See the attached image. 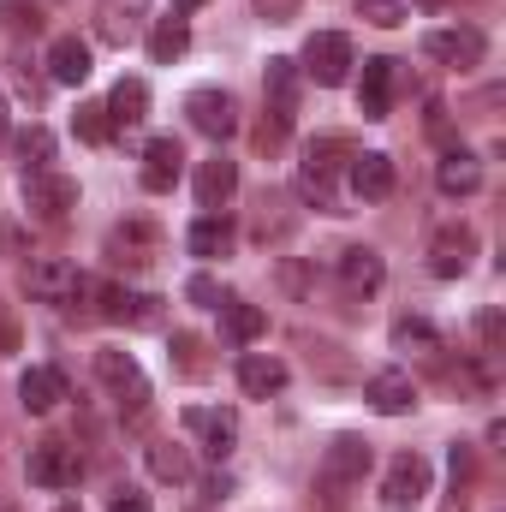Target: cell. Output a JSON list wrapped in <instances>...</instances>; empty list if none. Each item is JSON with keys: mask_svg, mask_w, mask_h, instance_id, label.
I'll return each instance as SVG.
<instances>
[{"mask_svg": "<svg viewBox=\"0 0 506 512\" xmlns=\"http://www.w3.org/2000/svg\"><path fill=\"white\" fill-rule=\"evenodd\" d=\"M358 18L376 30H399L405 24V0H358Z\"/></svg>", "mask_w": 506, "mask_h": 512, "instance_id": "40", "label": "cell"}, {"mask_svg": "<svg viewBox=\"0 0 506 512\" xmlns=\"http://www.w3.org/2000/svg\"><path fill=\"white\" fill-rule=\"evenodd\" d=\"M179 173H185V149H179V137H149V149H143V191H173L179 185Z\"/></svg>", "mask_w": 506, "mask_h": 512, "instance_id": "19", "label": "cell"}, {"mask_svg": "<svg viewBox=\"0 0 506 512\" xmlns=\"http://www.w3.org/2000/svg\"><path fill=\"white\" fill-rule=\"evenodd\" d=\"M24 209L36 215V221H48V227H60L72 209H78V179L72 173H54V167H42V173H24Z\"/></svg>", "mask_w": 506, "mask_h": 512, "instance_id": "6", "label": "cell"}, {"mask_svg": "<svg viewBox=\"0 0 506 512\" xmlns=\"http://www.w3.org/2000/svg\"><path fill=\"white\" fill-rule=\"evenodd\" d=\"M84 274H78V262H66V256H30L24 262V292L36 298V304H78L84 298Z\"/></svg>", "mask_w": 506, "mask_h": 512, "instance_id": "3", "label": "cell"}, {"mask_svg": "<svg viewBox=\"0 0 506 512\" xmlns=\"http://www.w3.org/2000/svg\"><path fill=\"white\" fill-rule=\"evenodd\" d=\"M6 131H12V114H6V96H0V137H6Z\"/></svg>", "mask_w": 506, "mask_h": 512, "instance_id": "48", "label": "cell"}, {"mask_svg": "<svg viewBox=\"0 0 506 512\" xmlns=\"http://www.w3.org/2000/svg\"><path fill=\"white\" fill-rule=\"evenodd\" d=\"M185 435L209 453V459H227L233 453V441H239V411H227V405H185Z\"/></svg>", "mask_w": 506, "mask_h": 512, "instance_id": "8", "label": "cell"}, {"mask_svg": "<svg viewBox=\"0 0 506 512\" xmlns=\"http://www.w3.org/2000/svg\"><path fill=\"white\" fill-rule=\"evenodd\" d=\"M286 131H292V120H280V114H262V126H256V149H262V155H274V149L286 143Z\"/></svg>", "mask_w": 506, "mask_h": 512, "instance_id": "42", "label": "cell"}, {"mask_svg": "<svg viewBox=\"0 0 506 512\" xmlns=\"http://www.w3.org/2000/svg\"><path fill=\"white\" fill-rule=\"evenodd\" d=\"M435 185H441V197H471L483 185V161L465 155V149H447L441 167H435Z\"/></svg>", "mask_w": 506, "mask_h": 512, "instance_id": "26", "label": "cell"}, {"mask_svg": "<svg viewBox=\"0 0 506 512\" xmlns=\"http://www.w3.org/2000/svg\"><path fill=\"white\" fill-rule=\"evenodd\" d=\"M60 399H66L60 370H24V376H18V405H24L30 417H48Z\"/></svg>", "mask_w": 506, "mask_h": 512, "instance_id": "27", "label": "cell"}, {"mask_svg": "<svg viewBox=\"0 0 506 512\" xmlns=\"http://www.w3.org/2000/svg\"><path fill=\"white\" fill-rule=\"evenodd\" d=\"M149 471H155L161 483H191V453L173 447V441H155V447H149Z\"/></svg>", "mask_w": 506, "mask_h": 512, "instance_id": "37", "label": "cell"}, {"mask_svg": "<svg viewBox=\"0 0 506 512\" xmlns=\"http://www.w3.org/2000/svg\"><path fill=\"white\" fill-rule=\"evenodd\" d=\"M423 54L441 60V66H453V72H471V66H483L489 42H483L477 24H447V30H429L423 36Z\"/></svg>", "mask_w": 506, "mask_h": 512, "instance_id": "9", "label": "cell"}, {"mask_svg": "<svg viewBox=\"0 0 506 512\" xmlns=\"http://www.w3.org/2000/svg\"><path fill=\"white\" fill-rule=\"evenodd\" d=\"M18 352V316H12V304L0 298V358H12Z\"/></svg>", "mask_w": 506, "mask_h": 512, "instance_id": "44", "label": "cell"}, {"mask_svg": "<svg viewBox=\"0 0 506 512\" xmlns=\"http://www.w3.org/2000/svg\"><path fill=\"white\" fill-rule=\"evenodd\" d=\"M84 298H96L102 322H126V328H155L161 322V298L126 292V286H84Z\"/></svg>", "mask_w": 506, "mask_h": 512, "instance_id": "10", "label": "cell"}, {"mask_svg": "<svg viewBox=\"0 0 506 512\" xmlns=\"http://www.w3.org/2000/svg\"><path fill=\"white\" fill-rule=\"evenodd\" d=\"M393 185H399L393 155H381V149H358V155H352V191H358L364 203H387Z\"/></svg>", "mask_w": 506, "mask_h": 512, "instance_id": "17", "label": "cell"}, {"mask_svg": "<svg viewBox=\"0 0 506 512\" xmlns=\"http://www.w3.org/2000/svg\"><path fill=\"white\" fill-rule=\"evenodd\" d=\"M352 155H358V149H352V137L328 131V137H310V143H304V161H298V167H316V173H340Z\"/></svg>", "mask_w": 506, "mask_h": 512, "instance_id": "35", "label": "cell"}, {"mask_svg": "<svg viewBox=\"0 0 506 512\" xmlns=\"http://www.w3.org/2000/svg\"><path fill=\"white\" fill-rule=\"evenodd\" d=\"M298 203H310V209H322V215H346V203H340V173L298 167Z\"/></svg>", "mask_w": 506, "mask_h": 512, "instance_id": "31", "label": "cell"}, {"mask_svg": "<svg viewBox=\"0 0 506 512\" xmlns=\"http://www.w3.org/2000/svg\"><path fill=\"white\" fill-rule=\"evenodd\" d=\"M90 72H96L90 42H84V36H54V48H48V78H54V84H84Z\"/></svg>", "mask_w": 506, "mask_h": 512, "instance_id": "23", "label": "cell"}, {"mask_svg": "<svg viewBox=\"0 0 506 512\" xmlns=\"http://www.w3.org/2000/svg\"><path fill=\"white\" fill-rule=\"evenodd\" d=\"M42 18H48V12H42V6H30V0H0V24H6L12 36H36V30H42Z\"/></svg>", "mask_w": 506, "mask_h": 512, "instance_id": "38", "label": "cell"}, {"mask_svg": "<svg viewBox=\"0 0 506 512\" xmlns=\"http://www.w3.org/2000/svg\"><path fill=\"white\" fill-rule=\"evenodd\" d=\"M352 66H358V60H352V42H346L340 30H316V36L304 42V54H298V72H304L310 84H322V90L346 84Z\"/></svg>", "mask_w": 506, "mask_h": 512, "instance_id": "7", "label": "cell"}, {"mask_svg": "<svg viewBox=\"0 0 506 512\" xmlns=\"http://www.w3.org/2000/svg\"><path fill=\"white\" fill-rule=\"evenodd\" d=\"M108 512H149V495H137V489H120V495L108 501Z\"/></svg>", "mask_w": 506, "mask_h": 512, "instance_id": "46", "label": "cell"}, {"mask_svg": "<svg viewBox=\"0 0 506 512\" xmlns=\"http://www.w3.org/2000/svg\"><path fill=\"white\" fill-rule=\"evenodd\" d=\"M96 382L114 393L120 417H143V411H149V376H143V364H137L131 352L102 346V352H96Z\"/></svg>", "mask_w": 506, "mask_h": 512, "instance_id": "2", "label": "cell"}, {"mask_svg": "<svg viewBox=\"0 0 506 512\" xmlns=\"http://www.w3.org/2000/svg\"><path fill=\"white\" fill-rule=\"evenodd\" d=\"M262 90H268V114L292 120V114H298V90H304V72H298V60L274 54V60L262 66Z\"/></svg>", "mask_w": 506, "mask_h": 512, "instance_id": "18", "label": "cell"}, {"mask_svg": "<svg viewBox=\"0 0 506 512\" xmlns=\"http://www.w3.org/2000/svg\"><path fill=\"white\" fill-rule=\"evenodd\" d=\"M393 352H399V358H417V364L447 370V340H441V328H435V322H423V316H399V322H393Z\"/></svg>", "mask_w": 506, "mask_h": 512, "instance_id": "14", "label": "cell"}, {"mask_svg": "<svg viewBox=\"0 0 506 512\" xmlns=\"http://www.w3.org/2000/svg\"><path fill=\"white\" fill-rule=\"evenodd\" d=\"M108 120H114V131H126V126H143L149 120V84L143 78H120L114 90H108Z\"/></svg>", "mask_w": 506, "mask_h": 512, "instance_id": "25", "label": "cell"}, {"mask_svg": "<svg viewBox=\"0 0 506 512\" xmlns=\"http://www.w3.org/2000/svg\"><path fill=\"white\" fill-rule=\"evenodd\" d=\"M256 12H262L268 24H292V18H298V0H256Z\"/></svg>", "mask_w": 506, "mask_h": 512, "instance_id": "45", "label": "cell"}, {"mask_svg": "<svg viewBox=\"0 0 506 512\" xmlns=\"http://www.w3.org/2000/svg\"><path fill=\"white\" fill-rule=\"evenodd\" d=\"M143 18H149V0H96V30H102V42H114V48L137 42Z\"/></svg>", "mask_w": 506, "mask_h": 512, "instance_id": "21", "label": "cell"}, {"mask_svg": "<svg viewBox=\"0 0 506 512\" xmlns=\"http://www.w3.org/2000/svg\"><path fill=\"white\" fill-rule=\"evenodd\" d=\"M447 477L453 483H447V507L441 512H471V501H465L471 495V477H477V447L471 441H453L447 447Z\"/></svg>", "mask_w": 506, "mask_h": 512, "instance_id": "28", "label": "cell"}, {"mask_svg": "<svg viewBox=\"0 0 506 512\" xmlns=\"http://www.w3.org/2000/svg\"><path fill=\"white\" fill-rule=\"evenodd\" d=\"M429 483H435V471H429L423 453H393V459H387V477H381V507L387 512L423 507V501H429Z\"/></svg>", "mask_w": 506, "mask_h": 512, "instance_id": "5", "label": "cell"}, {"mask_svg": "<svg viewBox=\"0 0 506 512\" xmlns=\"http://www.w3.org/2000/svg\"><path fill=\"white\" fill-rule=\"evenodd\" d=\"M78 477H84L78 447H66V441H36L30 447V483L36 489H72Z\"/></svg>", "mask_w": 506, "mask_h": 512, "instance_id": "12", "label": "cell"}, {"mask_svg": "<svg viewBox=\"0 0 506 512\" xmlns=\"http://www.w3.org/2000/svg\"><path fill=\"white\" fill-rule=\"evenodd\" d=\"M12 90H18L24 102H42V90H48V84L30 72V60H12Z\"/></svg>", "mask_w": 506, "mask_h": 512, "instance_id": "43", "label": "cell"}, {"mask_svg": "<svg viewBox=\"0 0 506 512\" xmlns=\"http://www.w3.org/2000/svg\"><path fill=\"white\" fill-rule=\"evenodd\" d=\"M233 191H239V161H227L221 149H215L209 161H197V203H203L209 215H221V209L233 203Z\"/></svg>", "mask_w": 506, "mask_h": 512, "instance_id": "16", "label": "cell"}, {"mask_svg": "<svg viewBox=\"0 0 506 512\" xmlns=\"http://www.w3.org/2000/svg\"><path fill=\"white\" fill-rule=\"evenodd\" d=\"M191 48V24L173 12V18H155V30H149V60L155 66H173L179 54Z\"/></svg>", "mask_w": 506, "mask_h": 512, "instance_id": "34", "label": "cell"}, {"mask_svg": "<svg viewBox=\"0 0 506 512\" xmlns=\"http://www.w3.org/2000/svg\"><path fill=\"white\" fill-rule=\"evenodd\" d=\"M185 298H191V304H203V310H221V304H227L221 280H209V274H191V280H185Z\"/></svg>", "mask_w": 506, "mask_h": 512, "instance_id": "41", "label": "cell"}, {"mask_svg": "<svg viewBox=\"0 0 506 512\" xmlns=\"http://www.w3.org/2000/svg\"><path fill=\"white\" fill-rule=\"evenodd\" d=\"M233 239H239V233H233L227 215H203L185 245H191V256H203V262H221V256H233Z\"/></svg>", "mask_w": 506, "mask_h": 512, "instance_id": "30", "label": "cell"}, {"mask_svg": "<svg viewBox=\"0 0 506 512\" xmlns=\"http://www.w3.org/2000/svg\"><path fill=\"white\" fill-rule=\"evenodd\" d=\"M221 328H227L233 346H251V340L268 334V310H262V304H245V298H227V304H221Z\"/></svg>", "mask_w": 506, "mask_h": 512, "instance_id": "29", "label": "cell"}, {"mask_svg": "<svg viewBox=\"0 0 506 512\" xmlns=\"http://www.w3.org/2000/svg\"><path fill=\"white\" fill-rule=\"evenodd\" d=\"M239 387H245V399H274L286 387V364L268 358V352H245L239 358Z\"/></svg>", "mask_w": 506, "mask_h": 512, "instance_id": "24", "label": "cell"}, {"mask_svg": "<svg viewBox=\"0 0 506 512\" xmlns=\"http://www.w3.org/2000/svg\"><path fill=\"white\" fill-rule=\"evenodd\" d=\"M471 256H477V233H471L465 221L435 227V239H429V274H435V280H459V274L471 268Z\"/></svg>", "mask_w": 506, "mask_h": 512, "instance_id": "11", "label": "cell"}, {"mask_svg": "<svg viewBox=\"0 0 506 512\" xmlns=\"http://www.w3.org/2000/svg\"><path fill=\"white\" fill-rule=\"evenodd\" d=\"M72 131H78L84 143H108V137H114V120H108L102 102H84V108L72 114Z\"/></svg>", "mask_w": 506, "mask_h": 512, "instance_id": "39", "label": "cell"}, {"mask_svg": "<svg viewBox=\"0 0 506 512\" xmlns=\"http://www.w3.org/2000/svg\"><path fill=\"white\" fill-rule=\"evenodd\" d=\"M370 465H376V447H370L364 435H334L328 453H322V465H316V489H322V495L358 489V483L370 477Z\"/></svg>", "mask_w": 506, "mask_h": 512, "instance_id": "1", "label": "cell"}, {"mask_svg": "<svg viewBox=\"0 0 506 512\" xmlns=\"http://www.w3.org/2000/svg\"><path fill=\"white\" fill-rule=\"evenodd\" d=\"M393 90H399V60H364V78H358V114L364 120H387L393 114Z\"/></svg>", "mask_w": 506, "mask_h": 512, "instance_id": "15", "label": "cell"}, {"mask_svg": "<svg viewBox=\"0 0 506 512\" xmlns=\"http://www.w3.org/2000/svg\"><path fill=\"white\" fill-rule=\"evenodd\" d=\"M185 120L203 131V137L227 143V137L239 131V102H233L227 90H191V96H185Z\"/></svg>", "mask_w": 506, "mask_h": 512, "instance_id": "13", "label": "cell"}, {"mask_svg": "<svg viewBox=\"0 0 506 512\" xmlns=\"http://www.w3.org/2000/svg\"><path fill=\"white\" fill-rule=\"evenodd\" d=\"M197 6H203V0H173V12H179V18H185V12H197Z\"/></svg>", "mask_w": 506, "mask_h": 512, "instance_id": "47", "label": "cell"}, {"mask_svg": "<svg viewBox=\"0 0 506 512\" xmlns=\"http://www.w3.org/2000/svg\"><path fill=\"white\" fill-rule=\"evenodd\" d=\"M161 251H167V239H161V227H155V221H120V227L102 239V256H108L114 268H126V274L155 268Z\"/></svg>", "mask_w": 506, "mask_h": 512, "instance_id": "4", "label": "cell"}, {"mask_svg": "<svg viewBox=\"0 0 506 512\" xmlns=\"http://www.w3.org/2000/svg\"><path fill=\"white\" fill-rule=\"evenodd\" d=\"M334 274H340L346 292H376L381 280H387V262H381L376 245H346V251L334 256Z\"/></svg>", "mask_w": 506, "mask_h": 512, "instance_id": "20", "label": "cell"}, {"mask_svg": "<svg viewBox=\"0 0 506 512\" xmlns=\"http://www.w3.org/2000/svg\"><path fill=\"white\" fill-rule=\"evenodd\" d=\"M423 6H447V0H423Z\"/></svg>", "mask_w": 506, "mask_h": 512, "instance_id": "50", "label": "cell"}, {"mask_svg": "<svg viewBox=\"0 0 506 512\" xmlns=\"http://www.w3.org/2000/svg\"><path fill=\"white\" fill-rule=\"evenodd\" d=\"M364 399H370V411H381V417H405L417 405V382L405 370H381V376L364 382Z\"/></svg>", "mask_w": 506, "mask_h": 512, "instance_id": "22", "label": "cell"}, {"mask_svg": "<svg viewBox=\"0 0 506 512\" xmlns=\"http://www.w3.org/2000/svg\"><path fill=\"white\" fill-rule=\"evenodd\" d=\"M12 155H18V167H24V173L54 167V131H48V126H24L18 137H12Z\"/></svg>", "mask_w": 506, "mask_h": 512, "instance_id": "36", "label": "cell"}, {"mask_svg": "<svg viewBox=\"0 0 506 512\" xmlns=\"http://www.w3.org/2000/svg\"><path fill=\"white\" fill-rule=\"evenodd\" d=\"M292 227H298L292 203H286L280 191H262V197H256V221H251V233L262 239V245H268V239H286Z\"/></svg>", "mask_w": 506, "mask_h": 512, "instance_id": "33", "label": "cell"}, {"mask_svg": "<svg viewBox=\"0 0 506 512\" xmlns=\"http://www.w3.org/2000/svg\"><path fill=\"white\" fill-rule=\"evenodd\" d=\"M167 364H173V376H185V382H203L209 376V346H203V334H173L167 340Z\"/></svg>", "mask_w": 506, "mask_h": 512, "instance_id": "32", "label": "cell"}, {"mask_svg": "<svg viewBox=\"0 0 506 512\" xmlns=\"http://www.w3.org/2000/svg\"><path fill=\"white\" fill-rule=\"evenodd\" d=\"M54 512H84V507H54Z\"/></svg>", "mask_w": 506, "mask_h": 512, "instance_id": "49", "label": "cell"}]
</instances>
